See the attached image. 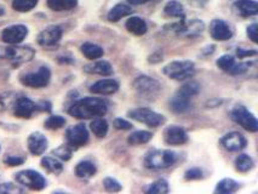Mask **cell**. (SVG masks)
<instances>
[{
	"mask_svg": "<svg viewBox=\"0 0 258 194\" xmlns=\"http://www.w3.org/2000/svg\"><path fill=\"white\" fill-rule=\"evenodd\" d=\"M5 14V10H4V8L3 7H0V16H3V15Z\"/></svg>",
	"mask_w": 258,
	"mask_h": 194,
	"instance_id": "cell-48",
	"label": "cell"
},
{
	"mask_svg": "<svg viewBox=\"0 0 258 194\" xmlns=\"http://www.w3.org/2000/svg\"><path fill=\"white\" fill-rule=\"evenodd\" d=\"M38 109V104H35L32 100L27 97L17 98L14 104V113L19 118H31L33 113Z\"/></svg>",
	"mask_w": 258,
	"mask_h": 194,
	"instance_id": "cell-16",
	"label": "cell"
},
{
	"mask_svg": "<svg viewBox=\"0 0 258 194\" xmlns=\"http://www.w3.org/2000/svg\"><path fill=\"white\" fill-rule=\"evenodd\" d=\"M178 159V155L172 151L166 149H158L148 153L145 158V166L153 170L167 169L172 166Z\"/></svg>",
	"mask_w": 258,
	"mask_h": 194,
	"instance_id": "cell-2",
	"label": "cell"
},
{
	"mask_svg": "<svg viewBox=\"0 0 258 194\" xmlns=\"http://www.w3.org/2000/svg\"><path fill=\"white\" fill-rule=\"evenodd\" d=\"M62 38V29L58 26H50L45 28L38 35L39 45L44 47H52L59 43Z\"/></svg>",
	"mask_w": 258,
	"mask_h": 194,
	"instance_id": "cell-13",
	"label": "cell"
},
{
	"mask_svg": "<svg viewBox=\"0 0 258 194\" xmlns=\"http://www.w3.org/2000/svg\"><path fill=\"white\" fill-rule=\"evenodd\" d=\"M184 178H185V180H187V181L200 180V178H203V171H202V170H200V169H198V168L190 169V170H188L187 172H185Z\"/></svg>",
	"mask_w": 258,
	"mask_h": 194,
	"instance_id": "cell-41",
	"label": "cell"
},
{
	"mask_svg": "<svg viewBox=\"0 0 258 194\" xmlns=\"http://www.w3.org/2000/svg\"><path fill=\"white\" fill-rule=\"evenodd\" d=\"M15 178L20 184L32 190H41L46 186V180L44 176L34 170H23V171L17 172Z\"/></svg>",
	"mask_w": 258,
	"mask_h": 194,
	"instance_id": "cell-6",
	"label": "cell"
},
{
	"mask_svg": "<svg viewBox=\"0 0 258 194\" xmlns=\"http://www.w3.org/2000/svg\"><path fill=\"white\" fill-rule=\"evenodd\" d=\"M246 139L240 133L233 131L222 137L221 145L229 152H239L246 147Z\"/></svg>",
	"mask_w": 258,
	"mask_h": 194,
	"instance_id": "cell-15",
	"label": "cell"
},
{
	"mask_svg": "<svg viewBox=\"0 0 258 194\" xmlns=\"http://www.w3.org/2000/svg\"><path fill=\"white\" fill-rule=\"evenodd\" d=\"M103 186H104V188H106V190H108V192L115 193V192H120V190H121V184H120L119 182L115 180V178H112V177L104 178Z\"/></svg>",
	"mask_w": 258,
	"mask_h": 194,
	"instance_id": "cell-38",
	"label": "cell"
},
{
	"mask_svg": "<svg viewBox=\"0 0 258 194\" xmlns=\"http://www.w3.org/2000/svg\"><path fill=\"white\" fill-rule=\"evenodd\" d=\"M238 189H239L238 182L232 180V178H224V180L218 182L215 192L221 193V194H229V193L236 192Z\"/></svg>",
	"mask_w": 258,
	"mask_h": 194,
	"instance_id": "cell-30",
	"label": "cell"
},
{
	"mask_svg": "<svg viewBox=\"0 0 258 194\" xmlns=\"http://www.w3.org/2000/svg\"><path fill=\"white\" fill-rule=\"evenodd\" d=\"M232 118L236 124L244 127L245 130L251 131V133H256L258 130L257 119L250 110H247L244 106H238L234 108L232 112Z\"/></svg>",
	"mask_w": 258,
	"mask_h": 194,
	"instance_id": "cell-9",
	"label": "cell"
},
{
	"mask_svg": "<svg viewBox=\"0 0 258 194\" xmlns=\"http://www.w3.org/2000/svg\"><path fill=\"white\" fill-rule=\"evenodd\" d=\"M217 67L223 72L233 74V76H238V74H242L245 72L248 71L250 68V63H236L235 58L233 56L229 55H223L216 62Z\"/></svg>",
	"mask_w": 258,
	"mask_h": 194,
	"instance_id": "cell-11",
	"label": "cell"
},
{
	"mask_svg": "<svg viewBox=\"0 0 258 194\" xmlns=\"http://www.w3.org/2000/svg\"><path fill=\"white\" fill-rule=\"evenodd\" d=\"M84 72L90 74H98V76H110L113 73V67L110 66L109 62L107 61H98L95 63L86 64L84 67Z\"/></svg>",
	"mask_w": 258,
	"mask_h": 194,
	"instance_id": "cell-22",
	"label": "cell"
},
{
	"mask_svg": "<svg viewBox=\"0 0 258 194\" xmlns=\"http://www.w3.org/2000/svg\"><path fill=\"white\" fill-rule=\"evenodd\" d=\"M189 2H191L193 4L198 5V7H203V5H205L209 0H189Z\"/></svg>",
	"mask_w": 258,
	"mask_h": 194,
	"instance_id": "cell-47",
	"label": "cell"
},
{
	"mask_svg": "<svg viewBox=\"0 0 258 194\" xmlns=\"http://www.w3.org/2000/svg\"><path fill=\"white\" fill-rule=\"evenodd\" d=\"M131 14H133V10H131V8L128 7V5L118 4L108 13V20H109L110 22H118V21L121 20L122 17L128 16V15Z\"/></svg>",
	"mask_w": 258,
	"mask_h": 194,
	"instance_id": "cell-25",
	"label": "cell"
},
{
	"mask_svg": "<svg viewBox=\"0 0 258 194\" xmlns=\"http://www.w3.org/2000/svg\"><path fill=\"white\" fill-rule=\"evenodd\" d=\"M107 110L108 106L106 101L96 97H85L77 101L68 112L77 119H92L103 116Z\"/></svg>",
	"mask_w": 258,
	"mask_h": 194,
	"instance_id": "cell-1",
	"label": "cell"
},
{
	"mask_svg": "<svg viewBox=\"0 0 258 194\" xmlns=\"http://www.w3.org/2000/svg\"><path fill=\"white\" fill-rule=\"evenodd\" d=\"M199 91H200V85L198 84L197 82H189L187 84L183 85L178 90L179 94L188 98L194 97L196 95L199 94Z\"/></svg>",
	"mask_w": 258,
	"mask_h": 194,
	"instance_id": "cell-36",
	"label": "cell"
},
{
	"mask_svg": "<svg viewBox=\"0 0 258 194\" xmlns=\"http://www.w3.org/2000/svg\"><path fill=\"white\" fill-rule=\"evenodd\" d=\"M22 192L23 190L20 187L15 186L13 183H0V194H14Z\"/></svg>",
	"mask_w": 258,
	"mask_h": 194,
	"instance_id": "cell-40",
	"label": "cell"
},
{
	"mask_svg": "<svg viewBox=\"0 0 258 194\" xmlns=\"http://www.w3.org/2000/svg\"><path fill=\"white\" fill-rule=\"evenodd\" d=\"M78 0H47V7L53 11H70L77 7Z\"/></svg>",
	"mask_w": 258,
	"mask_h": 194,
	"instance_id": "cell-26",
	"label": "cell"
},
{
	"mask_svg": "<svg viewBox=\"0 0 258 194\" xmlns=\"http://www.w3.org/2000/svg\"><path fill=\"white\" fill-rule=\"evenodd\" d=\"M190 100L191 98L183 96V95L179 94V92H177L175 96L172 97V100L170 101V108L175 113L188 112V110L191 108Z\"/></svg>",
	"mask_w": 258,
	"mask_h": 194,
	"instance_id": "cell-21",
	"label": "cell"
},
{
	"mask_svg": "<svg viewBox=\"0 0 258 194\" xmlns=\"http://www.w3.org/2000/svg\"><path fill=\"white\" fill-rule=\"evenodd\" d=\"M38 0H14L13 8L19 13H28L37 7Z\"/></svg>",
	"mask_w": 258,
	"mask_h": 194,
	"instance_id": "cell-35",
	"label": "cell"
},
{
	"mask_svg": "<svg viewBox=\"0 0 258 194\" xmlns=\"http://www.w3.org/2000/svg\"><path fill=\"white\" fill-rule=\"evenodd\" d=\"M210 34L215 40L226 41L233 37V32L223 20H214L210 25Z\"/></svg>",
	"mask_w": 258,
	"mask_h": 194,
	"instance_id": "cell-14",
	"label": "cell"
},
{
	"mask_svg": "<svg viewBox=\"0 0 258 194\" xmlns=\"http://www.w3.org/2000/svg\"><path fill=\"white\" fill-rule=\"evenodd\" d=\"M80 49H82V52L84 53V56L89 59L101 58L104 53L103 49H102L100 45H96V44H92V43L83 44Z\"/></svg>",
	"mask_w": 258,
	"mask_h": 194,
	"instance_id": "cell-27",
	"label": "cell"
},
{
	"mask_svg": "<svg viewBox=\"0 0 258 194\" xmlns=\"http://www.w3.org/2000/svg\"><path fill=\"white\" fill-rule=\"evenodd\" d=\"M127 2L133 5H142V4H146V3L151 2V0H127Z\"/></svg>",
	"mask_w": 258,
	"mask_h": 194,
	"instance_id": "cell-46",
	"label": "cell"
},
{
	"mask_svg": "<svg viewBox=\"0 0 258 194\" xmlns=\"http://www.w3.org/2000/svg\"><path fill=\"white\" fill-rule=\"evenodd\" d=\"M66 119L61 115H51L46 121H45V127L49 130H57L64 126Z\"/></svg>",
	"mask_w": 258,
	"mask_h": 194,
	"instance_id": "cell-37",
	"label": "cell"
},
{
	"mask_svg": "<svg viewBox=\"0 0 258 194\" xmlns=\"http://www.w3.org/2000/svg\"><path fill=\"white\" fill-rule=\"evenodd\" d=\"M90 127H91V131L97 137H104L108 133V123L104 119L101 118L95 119L91 125H90Z\"/></svg>",
	"mask_w": 258,
	"mask_h": 194,
	"instance_id": "cell-34",
	"label": "cell"
},
{
	"mask_svg": "<svg viewBox=\"0 0 258 194\" xmlns=\"http://www.w3.org/2000/svg\"><path fill=\"white\" fill-rule=\"evenodd\" d=\"M235 168L240 172H247L253 168V160L250 155L241 154L235 159Z\"/></svg>",
	"mask_w": 258,
	"mask_h": 194,
	"instance_id": "cell-32",
	"label": "cell"
},
{
	"mask_svg": "<svg viewBox=\"0 0 258 194\" xmlns=\"http://www.w3.org/2000/svg\"><path fill=\"white\" fill-rule=\"evenodd\" d=\"M53 155L62 160H70L72 158V149L70 146H61L52 152Z\"/></svg>",
	"mask_w": 258,
	"mask_h": 194,
	"instance_id": "cell-39",
	"label": "cell"
},
{
	"mask_svg": "<svg viewBox=\"0 0 258 194\" xmlns=\"http://www.w3.org/2000/svg\"><path fill=\"white\" fill-rule=\"evenodd\" d=\"M164 13L169 17H177V19L184 20V9H183V5L181 3L175 2V0L167 3L166 7L164 9Z\"/></svg>",
	"mask_w": 258,
	"mask_h": 194,
	"instance_id": "cell-28",
	"label": "cell"
},
{
	"mask_svg": "<svg viewBox=\"0 0 258 194\" xmlns=\"http://www.w3.org/2000/svg\"><path fill=\"white\" fill-rule=\"evenodd\" d=\"M247 37L251 39L252 43L257 44L258 43V26L257 23H253L247 28Z\"/></svg>",
	"mask_w": 258,
	"mask_h": 194,
	"instance_id": "cell-42",
	"label": "cell"
},
{
	"mask_svg": "<svg viewBox=\"0 0 258 194\" xmlns=\"http://www.w3.org/2000/svg\"><path fill=\"white\" fill-rule=\"evenodd\" d=\"M96 174V166L94 163L89 162V160H84L80 162L76 168V175L83 180H88Z\"/></svg>",
	"mask_w": 258,
	"mask_h": 194,
	"instance_id": "cell-24",
	"label": "cell"
},
{
	"mask_svg": "<svg viewBox=\"0 0 258 194\" xmlns=\"http://www.w3.org/2000/svg\"><path fill=\"white\" fill-rule=\"evenodd\" d=\"M152 137H153L152 133H149V131H145V130L135 131V133H133L130 136H128L127 142L130 146H139L151 141Z\"/></svg>",
	"mask_w": 258,
	"mask_h": 194,
	"instance_id": "cell-29",
	"label": "cell"
},
{
	"mask_svg": "<svg viewBox=\"0 0 258 194\" xmlns=\"http://www.w3.org/2000/svg\"><path fill=\"white\" fill-rule=\"evenodd\" d=\"M66 137H67V142L71 147L79 148L88 143L89 133L85 125L78 124L67 130V133H66Z\"/></svg>",
	"mask_w": 258,
	"mask_h": 194,
	"instance_id": "cell-10",
	"label": "cell"
},
{
	"mask_svg": "<svg viewBox=\"0 0 258 194\" xmlns=\"http://www.w3.org/2000/svg\"><path fill=\"white\" fill-rule=\"evenodd\" d=\"M41 166H43L46 171H49L51 174H55V175L61 174L63 170L62 164L52 157L43 158V159H41Z\"/></svg>",
	"mask_w": 258,
	"mask_h": 194,
	"instance_id": "cell-31",
	"label": "cell"
},
{
	"mask_svg": "<svg viewBox=\"0 0 258 194\" xmlns=\"http://www.w3.org/2000/svg\"><path fill=\"white\" fill-rule=\"evenodd\" d=\"M233 9L241 17L256 16L258 14V5L254 0H236L233 4Z\"/></svg>",
	"mask_w": 258,
	"mask_h": 194,
	"instance_id": "cell-19",
	"label": "cell"
},
{
	"mask_svg": "<svg viewBox=\"0 0 258 194\" xmlns=\"http://www.w3.org/2000/svg\"><path fill=\"white\" fill-rule=\"evenodd\" d=\"M165 142L171 146H179L188 141V135L181 126H169L164 133Z\"/></svg>",
	"mask_w": 258,
	"mask_h": 194,
	"instance_id": "cell-17",
	"label": "cell"
},
{
	"mask_svg": "<svg viewBox=\"0 0 258 194\" xmlns=\"http://www.w3.org/2000/svg\"><path fill=\"white\" fill-rule=\"evenodd\" d=\"M113 124H114V127H115V129H118V130H130L131 127H133V124L128 123V121H126L121 118L115 119Z\"/></svg>",
	"mask_w": 258,
	"mask_h": 194,
	"instance_id": "cell-44",
	"label": "cell"
},
{
	"mask_svg": "<svg viewBox=\"0 0 258 194\" xmlns=\"http://www.w3.org/2000/svg\"><path fill=\"white\" fill-rule=\"evenodd\" d=\"M28 34V28L23 25H14L7 27L2 33V39L4 43L10 45H17L22 43Z\"/></svg>",
	"mask_w": 258,
	"mask_h": 194,
	"instance_id": "cell-12",
	"label": "cell"
},
{
	"mask_svg": "<svg viewBox=\"0 0 258 194\" xmlns=\"http://www.w3.org/2000/svg\"><path fill=\"white\" fill-rule=\"evenodd\" d=\"M4 162L9 166H19V165H22L23 162H25V159H23V158H21V157H15V155H10V157L5 158Z\"/></svg>",
	"mask_w": 258,
	"mask_h": 194,
	"instance_id": "cell-43",
	"label": "cell"
},
{
	"mask_svg": "<svg viewBox=\"0 0 258 194\" xmlns=\"http://www.w3.org/2000/svg\"><path fill=\"white\" fill-rule=\"evenodd\" d=\"M35 52L29 46H0V58L23 63L34 57Z\"/></svg>",
	"mask_w": 258,
	"mask_h": 194,
	"instance_id": "cell-4",
	"label": "cell"
},
{
	"mask_svg": "<svg viewBox=\"0 0 258 194\" xmlns=\"http://www.w3.org/2000/svg\"><path fill=\"white\" fill-rule=\"evenodd\" d=\"M50 79H51V72L49 68L40 67L38 72L25 74V76L21 78V83H22L23 85L28 86V88L40 89L49 84Z\"/></svg>",
	"mask_w": 258,
	"mask_h": 194,
	"instance_id": "cell-8",
	"label": "cell"
},
{
	"mask_svg": "<svg viewBox=\"0 0 258 194\" xmlns=\"http://www.w3.org/2000/svg\"><path fill=\"white\" fill-rule=\"evenodd\" d=\"M130 118H133L134 120L140 121L151 127H157L159 125H161L165 121V118L159 113L151 110L148 108H137L128 112Z\"/></svg>",
	"mask_w": 258,
	"mask_h": 194,
	"instance_id": "cell-7",
	"label": "cell"
},
{
	"mask_svg": "<svg viewBox=\"0 0 258 194\" xmlns=\"http://www.w3.org/2000/svg\"><path fill=\"white\" fill-rule=\"evenodd\" d=\"M146 193L148 194H166L169 193V183L166 181L157 180L153 183L149 184V187L146 189Z\"/></svg>",
	"mask_w": 258,
	"mask_h": 194,
	"instance_id": "cell-33",
	"label": "cell"
},
{
	"mask_svg": "<svg viewBox=\"0 0 258 194\" xmlns=\"http://www.w3.org/2000/svg\"><path fill=\"white\" fill-rule=\"evenodd\" d=\"M236 53H238L239 58H245V57H250V56H256L257 52L253 51V50H244V49H239L236 50Z\"/></svg>",
	"mask_w": 258,
	"mask_h": 194,
	"instance_id": "cell-45",
	"label": "cell"
},
{
	"mask_svg": "<svg viewBox=\"0 0 258 194\" xmlns=\"http://www.w3.org/2000/svg\"><path fill=\"white\" fill-rule=\"evenodd\" d=\"M135 90L141 97L146 100H153L159 95L161 90V86L155 79L147 76H140L134 82Z\"/></svg>",
	"mask_w": 258,
	"mask_h": 194,
	"instance_id": "cell-5",
	"label": "cell"
},
{
	"mask_svg": "<svg viewBox=\"0 0 258 194\" xmlns=\"http://www.w3.org/2000/svg\"><path fill=\"white\" fill-rule=\"evenodd\" d=\"M126 29L135 35H143L148 31V27H147L145 20L135 16L127 20V22H126Z\"/></svg>",
	"mask_w": 258,
	"mask_h": 194,
	"instance_id": "cell-23",
	"label": "cell"
},
{
	"mask_svg": "<svg viewBox=\"0 0 258 194\" xmlns=\"http://www.w3.org/2000/svg\"><path fill=\"white\" fill-rule=\"evenodd\" d=\"M164 74L175 80H185L196 74V66L191 61H175L164 67Z\"/></svg>",
	"mask_w": 258,
	"mask_h": 194,
	"instance_id": "cell-3",
	"label": "cell"
},
{
	"mask_svg": "<svg viewBox=\"0 0 258 194\" xmlns=\"http://www.w3.org/2000/svg\"><path fill=\"white\" fill-rule=\"evenodd\" d=\"M119 90L118 82L114 79H102L91 85L90 91L96 95H113Z\"/></svg>",
	"mask_w": 258,
	"mask_h": 194,
	"instance_id": "cell-18",
	"label": "cell"
},
{
	"mask_svg": "<svg viewBox=\"0 0 258 194\" xmlns=\"http://www.w3.org/2000/svg\"><path fill=\"white\" fill-rule=\"evenodd\" d=\"M28 148L32 154H43L47 148V139L43 135V134L33 133L32 135L28 137Z\"/></svg>",
	"mask_w": 258,
	"mask_h": 194,
	"instance_id": "cell-20",
	"label": "cell"
}]
</instances>
